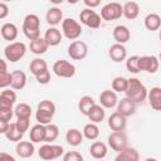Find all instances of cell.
<instances>
[{"mask_svg": "<svg viewBox=\"0 0 161 161\" xmlns=\"http://www.w3.org/2000/svg\"><path fill=\"white\" fill-rule=\"evenodd\" d=\"M83 132L78 128H69L65 133V141L68 142V145L73 146V147H77L79 146L82 142H83Z\"/></svg>", "mask_w": 161, "mask_h": 161, "instance_id": "25", "label": "cell"}, {"mask_svg": "<svg viewBox=\"0 0 161 161\" xmlns=\"http://www.w3.org/2000/svg\"><path fill=\"white\" fill-rule=\"evenodd\" d=\"M18 34H19V30H18V26L15 24H13V23L3 24V26H1V36L5 40H9L11 43L13 40H15L18 38Z\"/></svg>", "mask_w": 161, "mask_h": 161, "instance_id": "28", "label": "cell"}, {"mask_svg": "<svg viewBox=\"0 0 161 161\" xmlns=\"http://www.w3.org/2000/svg\"><path fill=\"white\" fill-rule=\"evenodd\" d=\"M140 15V5L136 1H127L123 5V16L128 20H135Z\"/></svg>", "mask_w": 161, "mask_h": 161, "instance_id": "31", "label": "cell"}, {"mask_svg": "<svg viewBox=\"0 0 161 161\" xmlns=\"http://www.w3.org/2000/svg\"><path fill=\"white\" fill-rule=\"evenodd\" d=\"M118 103V97H117V92H114L113 89H106L99 94V104L103 106L104 108H113L117 107Z\"/></svg>", "mask_w": 161, "mask_h": 161, "instance_id": "15", "label": "cell"}, {"mask_svg": "<svg viewBox=\"0 0 161 161\" xmlns=\"http://www.w3.org/2000/svg\"><path fill=\"white\" fill-rule=\"evenodd\" d=\"M140 160V153L136 148L133 147H125L119 152H117L116 161H138Z\"/></svg>", "mask_w": 161, "mask_h": 161, "instance_id": "20", "label": "cell"}, {"mask_svg": "<svg viewBox=\"0 0 161 161\" xmlns=\"http://www.w3.org/2000/svg\"><path fill=\"white\" fill-rule=\"evenodd\" d=\"M147 99L152 109L161 111V87H152L148 91Z\"/></svg>", "mask_w": 161, "mask_h": 161, "instance_id": "21", "label": "cell"}, {"mask_svg": "<svg viewBox=\"0 0 161 161\" xmlns=\"http://www.w3.org/2000/svg\"><path fill=\"white\" fill-rule=\"evenodd\" d=\"M94 104H96V102L91 96H83V97H80V99L78 102V109L80 111L82 114L87 116Z\"/></svg>", "mask_w": 161, "mask_h": 161, "instance_id": "36", "label": "cell"}, {"mask_svg": "<svg viewBox=\"0 0 161 161\" xmlns=\"http://www.w3.org/2000/svg\"><path fill=\"white\" fill-rule=\"evenodd\" d=\"M126 68L130 73L137 74L141 72L140 69V57L138 55H131L126 59Z\"/></svg>", "mask_w": 161, "mask_h": 161, "instance_id": "39", "label": "cell"}, {"mask_svg": "<svg viewBox=\"0 0 161 161\" xmlns=\"http://www.w3.org/2000/svg\"><path fill=\"white\" fill-rule=\"evenodd\" d=\"M10 84H11V73L10 72L0 73V88L4 89L6 87H9Z\"/></svg>", "mask_w": 161, "mask_h": 161, "instance_id": "42", "label": "cell"}, {"mask_svg": "<svg viewBox=\"0 0 161 161\" xmlns=\"http://www.w3.org/2000/svg\"><path fill=\"white\" fill-rule=\"evenodd\" d=\"M15 151H16V155L23 158L31 157L35 151L34 142L33 141H19V142H16Z\"/></svg>", "mask_w": 161, "mask_h": 161, "instance_id": "17", "label": "cell"}, {"mask_svg": "<svg viewBox=\"0 0 161 161\" xmlns=\"http://www.w3.org/2000/svg\"><path fill=\"white\" fill-rule=\"evenodd\" d=\"M107 141H108V146L116 152H119L121 150L127 147V136L123 131H113L108 136Z\"/></svg>", "mask_w": 161, "mask_h": 161, "instance_id": "11", "label": "cell"}, {"mask_svg": "<svg viewBox=\"0 0 161 161\" xmlns=\"http://www.w3.org/2000/svg\"><path fill=\"white\" fill-rule=\"evenodd\" d=\"M101 15L97 14L94 10H92L91 8H86L80 11L79 14V20L82 24H84L86 26L91 28V29H98L101 26Z\"/></svg>", "mask_w": 161, "mask_h": 161, "instance_id": "8", "label": "cell"}, {"mask_svg": "<svg viewBox=\"0 0 161 161\" xmlns=\"http://www.w3.org/2000/svg\"><path fill=\"white\" fill-rule=\"evenodd\" d=\"M82 132H83V136H84L87 140L94 141V140H97L98 136H99V127L97 126V123L89 122V123H87V125L83 127Z\"/></svg>", "mask_w": 161, "mask_h": 161, "instance_id": "33", "label": "cell"}, {"mask_svg": "<svg viewBox=\"0 0 161 161\" xmlns=\"http://www.w3.org/2000/svg\"><path fill=\"white\" fill-rule=\"evenodd\" d=\"M127 86H128V79L125 78V77H116L112 80V89L117 93L126 92Z\"/></svg>", "mask_w": 161, "mask_h": 161, "instance_id": "40", "label": "cell"}, {"mask_svg": "<svg viewBox=\"0 0 161 161\" xmlns=\"http://www.w3.org/2000/svg\"><path fill=\"white\" fill-rule=\"evenodd\" d=\"M126 97L131 98L133 102L136 103H142L148 94L147 88L145 87V84L137 79V78H128V86L126 89Z\"/></svg>", "mask_w": 161, "mask_h": 161, "instance_id": "1", "label": "cell"}, {"mask_svg": "<svg viewBox=\"0 0 161 161\" xmlns=\"http://www.w3.org/2000/svg\"><path fill=\"white\" fill-rule=\"evenodd\" d=\"M88 54V47L82 40H74L68 47V55L73 60H82Z\"/></svg>", "mask_w": 161, "mask_h": 161, "instance_id": "10", "label": "cell"}, {"mask_svg": "<svg viewBox=\"0 0 161 161\" xmlns=\"http://www.w3.org/2000/svg\"><path fill=\"white\" fill-rule=\"evenodd\" d=\"M30 141H33L34 143H40L45 141V125L38 123L35 126H33L30 128Z\"/></svg>", "mask_w": 161, "mask_h": 161, "instance_id": "29", "label": "cell"}, {"mask_svg": "<svg viewBox=\"0 0 161 161\" xmlns=\"http://www.w3.org/2000/svg\"><path fill=\"white\" fill-rule=\"evenodd\" d=\"M14 109L13 108H5V107H0V119L3 121H9L13 118L14 116Z\"/></svg>", "mask_w": 161, "mask_h": 161, "instance_id": "43", "label": "cell"}, {"mask_svg": "<svg viewBox=\"0 0 161 161\" xmlns=\"http://www.w3.org/2000/svg\"><path fill=\"white\" fill-rule=\"evenodd\" d=\"M145 28L150 31H156L161 28V16L156 13H150L143 19Z\"/></svg>", "mask_w": 161, "mask_h": 161, "instance_id": "26", "label": "cell"}, {"mask_svg": "<svg viewBox=\"0 0 161 161\" xmlns=\"http://www.w3.org/2000/svg\"><path fill=\"white\" fill-rule=\"evenodd\" d=\"M53 72L60 78H72L75 74V67L68 60L59 59L53 64Z\"/></svg>", "mask_w": 161, "mask_h": 161, "instance_id": "9", "label": "cell"}, {"mask_svg": "<svg viewBox=\"0 0 161 161\" xmlns=\"http://www.w3.org/2000/svg\"><path fill=\"white\" fill-rule=\"evenodd\" d=\"M160 67V60L156 55L140 57V69L147 73H156Z\"/></svg>", "mask_w": 161, "mask_h": 161, "instance_id": "12", "label": "cell"}, {"mask_svg": "<svg viewBox=\"0 0 161 161\" xmlns=\"http://www.w3.org/2000/svg\"><path fill=\"white\" fill-rule=\"evenodd\" d=\"M87 117L91 119V122L101 123V122L104 119V117H106L104 107H103V106H101V104H97V103H96V104L91 108V111L88 112Z\"/></svg>", "mask_w": 161, "mask_h": 161, "instance_id": "32", "label": "cell"}, {"mask_svg": "<svg viewBox=\"0 0 161 161\" xmlns=\"http://www.w3.org/2000/svg\"><path fill=\"white\" fill-rule=\"evenodd\" d=\"M67 1H68L69 4H72V5H74V4H77L79 0H67Z\"/></svg>", "mask_w": 161, "mask_h": 161, "instance_id": "52", "label": "cell"}, {"mask_svg": "<svg viewBox=\"0 0 161 161\" xmlns=\"http://www.w3.org/2000/svg\"><path fill=\"white\" fill-rule=\"evenodd\" d=\"M59 136V128L57 125L54 123H48L45 125V141L44 142H49L52 143L53 141H55Z\"/></svg>", "mask_w": 161, "mask_h": 161, "instance_id": "38", "label": "cell"}, {"mask_svg": "<svg viewBox=\"0 0 161 161\" xmlns=\"http://www.w3.org/2000/svg\"><path fill=\"white\" fill-rule=\"evenodd\" d=\"M23 135H24V133L19 130V127L16 126V122H13V123H10L8 131L5 132L4 136H5L9 141H11V142H19V141H21Z\"/></svg>", "mask_w": 161, "mask_h": 161, "instance_id": "34", "label": "cell"}, {"mask_svg": "<svg viewBox=\"0 0 161 161\" xmlns=\"http://www.w3.org/2000/svg\"><path fill=\"white\" fill-rule=\"evenodd\" d=\"M44 39L47 40L49 47H57L58 44H60V42L63 39V33L58 28L50 26L49 29H47V31L44 34Z\"/></svg>", "mask_w": 161, "mask_h": 161, "instance_id": "18", "label": "cell"}, {"mask_svg": "<svg viewBox=\"0 0 161 161\" xmlns=\"http://www.w3.org/2000/svg\"><path fill=\"white\" fill-rule=\"evenodd\" d=\"M35 79H36V82L39 84H48L50 82V72L47 69V70L42 72L40 74L35 75Z\"/></svg>", "mask_w": 161, "mask_h": 161, "instance_id": "44", "label": "cell"}, {"mask_svg": "<svg viewBox=\"0 0 161 161\" xmlns=\"http://www.w3.org/2000/svg\"><path fill=\"white\" fill-rule=\"evenodd\" d=\"M45 20L47 23L50 25V26H57L58 24H60L63 21V11L57 8V6H53L50 8L47 14H45Z\"/></svg>", "mask_w": 161, "mask_h": 161, "instance_id": "22", "label": "cell"}, {"mask_svg": "<svg viewBox=\"0 0 161 161\" xmlns=\"http://www.w3.org/2000/svg\"><path fill=\"white\" fill-rule=\"evenodd\" d=\"M62 33L67 39L77 40L82 34V26L73 18H65L62 21Z\"/></svg>", "mask_w": 161, "mask_h": 161, "instance_id": "5", "label": "cell"}, {"mask_svg": "<svg viewBox=\"0 0 161 161\" xmlns=\"http://www.w3.org/2000/svg\"><path fill=\"white\" fill-rule=\"evenodd\" d=\"M158 38H160V40H161V28L158 29Z\"/></svg>", "mask_w": 161, "mask_h": 161, "instance_id": "53", "label": "cell"}, {"mask_svg": "<svg viewBox=\"0 0 161 161\" xmlns=\"http://www.w3.org/2000/svg\"><path fill=\"white\" fill-rule=\"evenodd\" d=\"M107 152H108V148H107V145L104 142H101V141H94L91 147H89V153L93 158H97V160H101V158H104L107 156Z\"/></svg>", "mask_w": 161, "mask_h": 161, "instance_id": "24", "label": "cell"}, {"mask_svg": "<svg viewBox=\"0 0 161 161\" xmlns=\"http://www.w3.org/2000/svg\"><path fill=\"white\" fill-rule=\"evenodd\" d=\"M101 18L106 21H113L123 15V6L117 1H111L101 9Z\"/></svg>", "mask_w": 161, "mask_h": 161, "instance_id": "6", "label": "cell"}, {"mask_svg": "<svg viewBox=\"0 0 161 161\" xmlns=\"http://www.w3.org/2000/svg\"><path fill=\"white\" fill-rule=\"evenodd\" d=\"M29 69H30V73L35 77V75L40 74L42 72L47 70V69H48V64H47V62H45L44 59H42V58H35V59H33V60L30 62Z\"/></svg>", "mask_w": 161, "mask_h": 161, "instance_id": "35", "label": "cell"}, {"mask_svg": "<svg viewBox=\"0 0 161 161\" xmlns=\"http://www.w3.org/2000/svg\"><path fill=\"white\" fill-rule=\"evenodd\" d=\"M108 55H109V58L114 63H121V62H123V60L127 59V49H126V47L123 44L116 43V44H113V45L109 47Z\"/></svg>", "mask_w": 161, "mask_h": 161, "instance_id": "14", "label": "cell"}, {"mask_svg": "<svg viewBox=\"0 0 161 161\" xmlns=\"http://www.w3.org/2000/svg\"><path fill=\"white\" fill-rule=\"evenodd\" d=\"M49 48V44L47 43V40L42 36L34 39V40H30V52L35 55H40V54H44Z\"/></svg>", "mask_w": 161, "mask_h": 161, "instance_id": "30", "label": "cell"}, {"mask_svg": "<svg viewBox=\"0 0 161 161\" xmlns=\"http://www.w3.org/2000/svg\"><path fill=\"white\" fill-rule=\"evenodd\" d=\"M54 114H55V104L52 101L43 99L38 103L36 112H35V118L38 123H42V125L50 123Z\"/></svg>", "mask_w": 161, "mask_h": 161, "instance_id": "2", "label": "cell"}, {"mask_svg": "<svg viewBox=\"0 0 161 161\" xmlns=\"http://www.w3.org/2000/svg\"><path fill=\"white\" fill-rule=\"evenodd\" d=\"M26 86V74L23 70L11 72V84L10 87L15 91H20Z\"/></svg>", "mask_w": 161, "mask_h": 161, "instance_id": "27", "label": "cell"}, {"mask_svg": "<svg viewBox=\"0 0 161 161\" xmlns=\"http://www.w3.org/2000/svg\"><path fill=\"white\" fill-rule=\"evenodd\" d=\"M8 14H9V8L4 1H1L0 3V19H5Z\"/></svg>", "mask_w": 161, "mask_h": 161, "instance_id": "46", "label": "cell"}, {"mask_svg": "<svg viewBox=\"0 0 161 161\" xmlns=\"http://www.w3.org/2000/svg\"><path fill=\"white\" fill-rule=\"evenodd\" d=\"M1 1H4V3H6V1H13V0H1Z\"/></svg>", "mask_w": 161, "mask_h": 161, "instance_id": "55", "label": "cell"}, {"mask_svg": "<svg viewBox=\"0 0 161 161\" xmlns=\"http://www.w3.org/2000/svg\"><path fill=\"white\" fill-rule=\"evenodd\" d=\"M16 126L19 127V130L25 133L29 130L30 126V118H16Z\"/></svg>", "mask_w": 161, "mask_h": 161, "instance_id": "45", "label": "cell"}, {"mask_svg": "<svg viewBox=\"0 0 161 161\" xmlns=\"http://www.w3.org/2000/svg\"><path fill=\"white\" fill-rule=\"evenodd\" d=\"M0 63H1V69H0V73H5V72H8V67H6V59H0Z\"/></svg>", "mask_w": 161, "mask_h": 161, "instance_id": "49", "label": "cell"}, {"mask_svg": "<svg viewBox=\"0 0 161 161\" xmlns=\"http://www.w3.org/2000/svg\"><path fill=\"white\" fill-rule=\"evenodd\" d=\"M26 53V45L23 42H11L4 48V57L11 63L19 62Z\"/></svg>", "mask_w": 161, "mask_h": 161, "instance_id": "4", "label": "cell"}, {"mask_svg": "<svg viewBox=\"0 0 161 161\" xmlns=\"http://www.w3.org/2000/svg\"><path fill=\"white\" fill-rule=\"evenodd\" d=\"M158 60H160V63H161V53H160V55H158Z\"/></svg>", "mask_w": 161, "mask_h": 161, "instance_id": "54", "label": "cell"}, {"mask_svg": "<svg viewBox=\"0 0 161 161\" xmlns=\"http://www.w3.org/2000/svg\"><path fill=\"white\" fill-rule=\"evenodd\" d=\"M3 158H8V160H10V161H14V157H13V156H10V155H8V153H4V152L0 153V160H3Z\"/></svg>", "mask_w": 161, "mask_h": 161, "instance_id": "50", "label": "cell"}, {"mask_svg": "<svg viewBox=\"0 0 161 161\" xmlns=\"http://www.w3.org/2000/svg\"><path fill=\"white\" fill-rule=\"evenodd\" d=\"M112 35H113V39L116 40V43L125 44V43H127L130 40L131 31L126 25H117V26H114Z\"/></svg>", "mask_w": 161, "mask_h": 161, "instance_id": "19", "label": "cell"}, {"mask_svg": "<svg viewBox=\"0 0 161 161\" xmlns=\"http://www.w3.org/2000/svg\"><path fill=\"white\" fill-rule=\"evenodd\" d=\"M23 33L29 40L40 36V19L36 14H28L23 20Z\"/></svg>", "mask_w": 161, "mask_h": 161, "instance_id": "3", "label": "cell"}, {"mask_svg": "<svg viewBox=\"0 0 161 161\" xmlns=\"http://www.w3.org/2000/svg\"><path fill=\"white\" fill-rule=\"evenodd\" d=\"M16 102V93L15 89H3L0 93V107H5V108H13V106Z\"/></svg>", "mask_w": 161, "mask_h": 161, "instance_id": "23", "label": "cell"}, {"mask_svg": "<svg viewBox=\"0 0 161 161\" xmlns=\"http://www.w3.org/2000/svg\"><path fill=\"white\" fill-rule=\"evenodd\" d=\"M64 152V148L60 146V145H53V143H49L47 142L45 145L40 146L39 151H38V155L40 158L43 160H55V158H59Z\"/></svg>", "mask_w": 161, "mask_h": 161, "instance_id": "7", "label": "cell"}, {"mask_svg": "<svg viewBox=\"0 0 161 161\" xmlns=\"http://www.w3.org/2000/svg\"><path fill=\"white\" fill-rule=\"evenodd\" d=\"M63 161H83V156L82 153H79L78 151H69L67 153H64L62 156Z\"/></svg>", "mask_w": 161, "mask_h": 161, "instance_id": "41", "label": "cell"}, {"mask_svg": "<svg viewBox=\"0 0 161 161\" xmlns=\"http://www.w3.org/2000/svg\"><path fill=\"white\" fill-rule=\"evenodd\" d=\"M52 4H54V5H59V4H62L64 0H49Z\"/></svg>", "mask_w": 161, "mask_h": 161, "instance_id": "51", "label": "cell"}, {"mask_svg": "<svg viewBox=\"0 0 161 161\" xmlns=\"http://www.w3.org/2000/svg\"><path fill=\"white\" fill-rule=\"evenodd\" d=\"M9 126H10V122H9V121H3V119H0V133L5 135V132L8 131Z\"/></svg>", "mask_w": 161, "mask_h": 161, "instance_id": "48", "label": "cell"}, {"mask_svg": "<svg viewBox=\"0 0 161 161\" xmlns=\"http://www.w3.org/2000/svg\"><path fill=\"white\" fill-rule=\"evenodd\" d=\"M126 118H127L126 116H123L116 111L108 117V127L112 131H125L126 125H127Z\"/></svg>", "mask_w": 161, "mask_h": 161, "instance_id": "16", "label": "cell"}, {"mask_svg": "<svg viewBox=\"0 0 161 161\" xmlns=\"http://www.w3.org/2000/svg\"><path fill=\"white\" fill-rule=\"evenodd\" d=\"M136 108H137V103L133 102L128 97L121 98V101H118V103H117V112H119L121 114H123L126 117L133 116L136 112Z\"/></svg>", "mask_w": 161, "mask_h": 161, "instance_id": "13", "label": "cell"}, {"mask_svg": "<svg viewBox=\"0 0 161 161\" xmlns=\"http://www.w3.org/2000/svg\"><path fill=\"white\" fill-rule=\"evenodd\" d=\"M83 3H84V5H86L87 8L94 9V8L99 6V4H101V0H83Z\"/></svg>", "mask_w": 161, "mask_h": 161, "instance_id": "47", "label": "cell"}, {"mask_svg": "<svg viewBox=\"0 0 161 161\" xmlns=\"http://www.w3.org/2000/svg\"><path fill=\"white\" fill-rule=\"evenodd\" d=\"M14 113L16 118H30L31 117V107L28 103H19L14 108Z\"/></svg>", "mask_w": 161, "mask_h": 161, "instance_id": "37", "label": "cell"}]
</instances>
